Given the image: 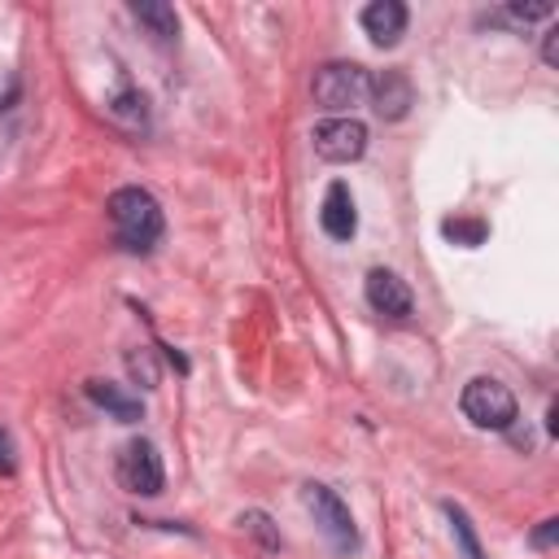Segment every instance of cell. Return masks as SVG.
Returning a JSON list of instances; mask_svg holds the SVG:
<instances>
[{
    "mask_svg": "<svg viewBox=\"0 0 559 559\" xmlns=\"http://www.w3.org/2000/svg\"><path fill=\"white\" fill-rule=\"evenodd\" d=\"M105 210H109V223H114V231H118V240L127 249L148 253L162 240V210H157L153 192H144V188H118Z\"/></svg>",
    "mask_w": 559,
    "mask_h": 559,
    "instance_id": "6da1fadb",
    "label": "cell"
},
{
    "mask_svg": "<svg viewBox=\"0 0 559 559\" xmlns=\"http://www.w3.org/2000/svg\"><path fill=\"white\" fill-rule=\"evenodd\" d=\"M371 96V74L354 61H328L314 70V100L319 109L336 114V118H349V109H358L362 100Z\"/></svg>",
    "mask_w": 559,
    "mask_h": 559,
    "instance_id": "7a4b0ae2",
    "label": "cell"
},
{
    "mask_svg": "<svg viewBox=\"0 0 559 559\" xmlns=\"http://www.w3.org/2000/svg\"><path fill=\"white\" fill-rule=\"evenodd\" d=\"M459 406H463V415H467L476 428H485V432H507V428L515 424V393H511L502 380H493V376L467 380Z\"/></svg>",
    "mask_w": 559,
    "mask_h": 559,
    "instance_id": "3957f363",
    "label": "cell"
},
{
    "mask_svg": "<svg viewBox=\"0 0 559 559\" xmlns=\"http://www.w3.org/2000/svg\"><path fill=\"white\" fill-rule=\"evenodd\" d=\"M301 502H306V511L314 515V524H319V533L336 546V550H354L358 546V528H354V515H349V507L328 489V485H301Z\"/></svg>",
    "mask_w": 559,
    "mask_h": 559,
    "instance_id": "277c9868",
    "label": "cell"
},
{
    "mask_svg": "<svg viewBox=\"0 0 559 559\" xmlns=\"http://www.w3.org/2000/svg\"><path fill=\"white\" fill-rule=\"evenodd\" d=\"M118 485L140 493V498L162 493V454H157L153 441L140 437V441H127L118 450Z\"/></svg>",
    "mask_w": 559,
    "mask_h": 559,
    "instance_id": "5b68a950",
    "label": "cell"
},
{
    "mask_svg": "<svg viewBox=\"0 0 559 559\" xmlns=\"http://www.w3.org/2000/svg\"><path fill=\"white\" fill-rule=\"evenodd\" d=\"M310 140H314V153L323 162H336V166L358 162L367 153V127L358 118H323Z\"/></svg>",
    "mask_w": 559,
    "mask_h": 559,
    "instance_id": "8992f818",
    "label": "cell"
},
{
    "mask_svg": "<svg viewBox=\"0 0 559 559\" xmlns=\"http://www.w3.org/2000/svg\"><path fill=\"white\" fill-rule=\"evenodd\" d=\"M367 301L384 319H411V288L393 271H384V266H376L367 275Z\"/></svg>",
    "mask_w": 559,
    "mask_h": 559,
    "instance_id": "52a82bcc",
    "label": "cell"
},
{
    "mask_svg": "<svg viewBox=\"0 0 559 559\" xmlns=\"http://www.w3.org/2000/svg\"><path fill=\"white\" fill-rule=\"evenodd\" d=\"M371 100H376V114H380V118L397 122V118H406V109L415 105V87H411V79H406L402 70H384V74L371 79Z\"/></svg>",
    "mask_w": 559,
    "mask_h": 559,
    "instance_id": "ba28073f",
    "label": "cell"
},
{
    "mask_svg": "<svg viewBox=\"0 0 559 559\" xmlns=\"http://www.w3.org/2000/svg\"><path fill=\"white\" fill-rule=\"evenodd\" d=\"M362 31H367L371 44L393 48L402 39V31H406V4H397V0H371L362 9Z\"/></svg>",
    "mask_w": 559,
    "mask_h": 559,
    "instance_id": "9c48e42d",
    "label": "cell"
},
{
    "mask_svg": "<svg viewBox=\"0 0 559 559\" xmlns=\"http://www.w3.org/2000/svg\"><path fill=\"white\" fill-rule=\"evenodd\" d=\"M319 223H323V231L332 236V240H349L354 231H358V214H354V197H349V188L336 179V183H328V192H323V205H319Z\"/></svg>",
    "mask_w": 559,
    "mask_h": 559,
    "instance_id": "30bf717a",
    "label": "cell"
},
{
    "mask_svg": "<svg viewBox=\"0 0 559 559\" xmlns=\"http://www.w3.org/2000/svg\"><path fill=\"white\" fill-rule=\"evenodd\" d=\"M83 393H87V402H96L100 411H109L118 424H135V419H140V402L127 397V393H122L118 384H109V380H87Z\"/></svg>",
    "mask_w": 559,
    "mask_h": 559,
    "instance_id": "8fae6325",
    "label": "cell"
},
{
    "mask_svg": "<svg viewBox=\"0 0 559 559\" xmlns=\"http://www.w3.org/2000/svg\"><path fill=\"white\" fill-rule=\"evenodd\" d=\"M131 17H135L157 44H170V39L179 35V17H175V9L162 4V0H135V4H131Z\"/></svg>",
    "mask_w": 559,
    "mask_h": 559,
    "instance_id": "7c38bea8",
    "label": "cell"
},
{
    "mask_svg": "<svg viewBox=\"0 0 559 559\" xmlns=\"http://www.w3.org/2000/svg\"><path fill=\"white\" fill-rule=\"evenodd\" d=\"M441 231H445L454 245H463V249H476V245L489 236V227H485L480 218H445Z\"/></svg>",
    "mask_w": 559,
    "mask_h": 559,
    "instance_id": "4fadbf2b",
    "label": "cell"
},
{
    "mask_svg": "<svg viewBox=\"0 0 559 559\" xmlns=\"http://www.w3.org/2000/svg\"><path fill=\"white\" fill-rule=\"evenodd\" d=\"M240 528H245L249 537H258L262 550H280V533L271 528V515H266V511H245V515H240Z\"/></svg>",
    "mask_w": 559,
    "mask_h": 559,
    "instance_id": "5bb4252c",
    "label": "cell"
},
{
    "mask_svg": "<svg viewBox=\"0 0 559 559\" xmlns=\"http://www.w3.org/2000/svg\"><path fill=\"white\" fill-rule=\"evenodd\" d=\"M498 22H515V26H524V22H546V17H555V4H507L502 13H493Z\"/></svg>",
    "mask_w": 559,
    "mask_h": 559,
    "instance_id": "9a60e30c",
    "label": "cell"
},
{
    "mask_svg": "<svg viewBox=\"0 0 559 559\" xmlns=\"http://www.w3.org/2000/svg\"><path fill=\"white\" fill-rule=\"evenodd\" d=\"M445 515H450V524H454V537H459L463 555H467V559H485V555H480V542H476V533H472V524H467V515H463L454 502L445 507Z\"/></svg>",
    "mask_w": 559,
    "mask_h": 559,
    "instance_id": "2e32d148",
    "label": "cell"
},
{
    "mask_svg": "<svg viewBox=\"0 0 559 559\" xmlns=\"http://www.w3.org/2000/svg\"><path fill=\"white\" fill-rule=\"evenodd\" d=\"M118 118H127L131 127H140L144 122V96H135V92H127V96H118L114 105H109Z\"/></svg>",
    "mask_w": 559,
    "mask_h": 559,
    "instance_id": "e0dca14e",
    "label": "cell"
},
{
    "mask_svg": "<svg viewBox=\"0 0 559 559\" xmlns=\"http://www.w3.org/2000/svg\"><path fill=\"white\" fill-rule=\"evenodd\" d=\"M127 367H131V376H135L144 389H153V384H157V367H153V354H148V349L131 354V358H127Z\"/></svg>",
    "mask_w": 559,
    "mask_h": 559,
    "instance_id": "ac0fdd59",
    "label": "cell"
},
{
    "mask_svg": "<svg viewBox=\"0 0 559 559\" xmlns=\"http://www.w3.org/2000/svg\"><path fill=\"white\" fill-rule=\"evenodd\" d=\"M542 61L546 66H559V22H550L546 35H542Z\"/></svg>",
    "mask_w": 559,
    "mask_h": 559,
    "instance_id": "d6986e66",
    "label": "cell"
},
{
    "mask_svg": "<svg viewBox=\"0 0 559 559\" xmlns=\"http://www.w3.org/2000/svg\"><path fill=\"white\" fill-rule=\"evenodd\" d=\"M555 537H559V520H542L537 533H533V546L546 550V546H555Z\"/></svg>",
    "mask_w": 559,
    "mask_h": 559,
    "instance_id": "ffe728a7",
    "label": "cell"
},
{
    "mask_svg": "<svg viewBox=\"0 0 559 559\" xmlns=\"http://www.w3.org/2000/svg\"><path fill=\"white\" fill-rule=\"evenodd\" d=\"M13 467H17V450H13V437H9L4 428H0V472L9 476Z\"/></svg>",
    "mask_w": 559,
    "mask_h": 559,
    "instance_id": "44dd1931",
    "label": "cell"
}]
</instances>
